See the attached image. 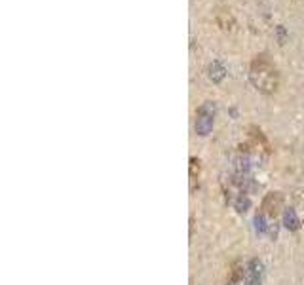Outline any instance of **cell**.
Segmentation results:
<instances>
[{
    "instance_id": "cell-1",
    "label": "cell",
    "mask_w": 304,
    "mask_h": 285,
    "mask_svg": "<svg viewBox=\"0 0 304 285\" xmlns=\"http://www.w3.org/2000/svg\"><path fill=\"white\" fill-rule=\"evenodd\" d=\"M249 80L260 93L268 95L278 89L280 74H278V69L272 63V59L266 56V54H260V56H257L253 59L249 69Z\"/></svg>"
},
{
    "instance_id": "cell-2",
    "label": "cell",
    "mask_w": 304,
    "mask_h": 285,
    "mask_svg": "<svg viewBox=\"0 0 304 285\" xmlns=\"http://www.w3.org/2000/svg\"><path fill=\"white\" fill-rule=\"evenodd\" d=\"M215 114H217V107L213 101H205L203 105H200V109L196 112V133L202 137L209 135L215 124Z\"/></svg>"
},
{
    "instance_id": "cell-3",
    "label": "cell",
    "mask_w": 304,
    "mask_h": 285,
    "mask_svg": "<svg viewBox=\"0 0 304 285\" xmlns=\"http://www.w3.org/2000/svg\"><path fill=\"white\" fill-rule=\"evenodd\" d=\"M283 207V194L281 192H268L260 204V211L268 217H276Z\"/></svg>"
},
{
    "instance_id": "cell-4",
    "label": "cell",
    "mask_w": 304,
    "mask_h": 285,
    "mask_svg": "<svg viewBox=\"0 0 304 285\" xmlns=\"http://www.w3.org/2000/svg\"><path fill=\"white\" fill-rule=\"evenodd\" d=\"M263 277H265V264L258 259H251L245 268L247 285H263Z\"/></svg>"
},
{
    "instance_id": "cell-5",
    "label": "cell",
    "mask_w": 304,
    "mask_h": 285,
    "mask_svg": "<svg viewBox=\"0 0 304 285\" xmlns=\"http://www.w3.org/2000/svg\"><path fill=\"white\" fill-rule=\"evenodd\" d=\"M283 226L291 232H296V230L300 228V219H298V215L293 207H287L285 211H283Z\"/></svg>"
},
{
    "instance_id": "cell-6",
    "label": "cell",
    "mask_w": 304,
    "mask_h": 285,
    "mask_svg": "<svg viewBox=\"0 0 304 285\" xmlns=\"http://www.w3.org/2000/svg\"><path fill=\"white\" fill-rule=\"evenodd\" d=\"M249 207H251V200L247 198V194L240 192V194L236 196V200H234V209L238 211V213H245Z\"/></svg>"
},
{
    "instance_id": "cell-7",
    "label": "cell",
    "mask_w": 304,
    "mask_h": 285,
    "mask_svg": "<svg viewBox=\"0 0 304 285\" xmlns=\"http://www.w3.org/2000/svg\"><path fill=\"white\" fill-rule=\"evenodd\" d=\"M253 224H255V230H257V234H266L268 232V222H266V215L263 211H258L255 215V219H253Z\"/></svg>"
},
{
    "instance_id": "cell-8",
    "label": "cell",
    "mask_w": 304,
    "mask_h": 285,
    "mask_svg": "<svg viewBox=\"0 0 304 285\" xmlns=\"http://www.w3.org/2000/svg\"><path fill=\"white\" fill-rule=\"evenodd\" d=\"M230 279H228V285H236L240 279H243V266L240 264V262H234V266H232V270H230Z\"/></svg>"
},
{
    "instance_id": "cell-9",
    "label": "cell",
    "mask_w": 304,
    "mask_h": 285,
    "mask_svg": "<svg viewBox=\"0 0 304 285\" xmlns=\"http://www.w3.org/2000/svg\"><path fill=\"white\" fill-rule=\"evenodd\" d=\"M209 78L213 80V82H221V80L225 78V69L219 63H213L209 67Z\"/></svg>"
},
{
    "instance_id": "cell-10",
    "label": "cell",
    "mask_w": 304,
    "mask_h": 285,
    "mask_svg": "<svg viewBox=\"0 0 304 285\" xmlns=\"http://www.w3.org/2000/svg\"><path fill=\"white\" fill-rule=\"evenodd\" d=\"M200 175V160L190 158V179L196 181V177Z\"/></svg>"
}]
</instances>
